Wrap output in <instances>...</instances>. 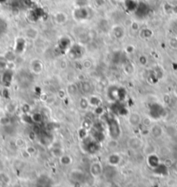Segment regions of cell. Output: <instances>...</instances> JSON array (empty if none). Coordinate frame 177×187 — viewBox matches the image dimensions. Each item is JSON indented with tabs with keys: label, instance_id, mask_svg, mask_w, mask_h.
<instances>
[{
	"label": "cell",
	"instance_id": "6da1fadb",
	"mask_svg": "<svg viewBox=\"0 0 177 187\" xmlns=\"http://www.w3.org/2000/svg\"><path fill=\"white\" fill-rule=\"evenodd\" d=\"M8 31V22L7 20L0 16V37H3Z\"/></svg>",
	"mask_w": 177,
	"mask_h": 187
},
{
	"label": "cell",
	"instance_id": "7a4b0ae2",
	"mask_svg": "<svg viewBox=\"0 0 177 187\" xmlns=\"http://www.w3.org/2000/svg\"><path fill=\"white\" fill-rule=\"evenodd\" d=\"M55 20L59 25L65 24L68 20V16L64 12H58L55 14Z\"/></svg>",
	"mask_w": 177,
	"mask_h": 187
},
{
	"label": "cell",
	"instance_id": "3957f363",
	"mask_svg": "<svg viewBox=\"0 0 177 187\" xmlns=\"http://www.w3.org/2000/svg\"><path fill=\"white\" fill-rule=\"evenodd\" d=\"M129 145L132 149H139L142 145V141L137 137H132L129 140Z\"/></svg>",
	"mask_w": 177,
	"mask_h": 187
},
{
	"label": "cell",
	"instance_id": "277c9868",
	"mask_svg": "<svg viewBox=\"0 0 177 187\" xmlns=\"http://www.w3.org/2000/svg\"><path fill=\"white\" fill-rule=\"evenodd\" d=\"M113 34L117 38H122V37H124V28H122L119 25H116L113 28Z\"/></svg>",
	"mask_w": 177,
	"mask_h": 187
},
{
	"label": "cell",
	"instance_id": "5b68a950",
	"mask_svg": "<svg viewBox=\"0 0 177 187\" xmlns=\"http://www.w3.org/2000/svg\"><path fill=\"white\" fill-rule=\"evenodd\" d=\"M26 37H29L30 39H35L38 36V31L36 28H28L25 31Z\"/></svg>",
	"mask_w": 177,
	"mask_h": 187
},
{
	"label": "cell",
	"instance_id": "8992f818",
	"mask_svg": "<svg viewBox=\"0 0 177 187\" xmlns=\"http://www.w3.org/2000/svg\"><path fill=\"white\" fill-rule=\"evenodd\" d=\"M141 122L140 115L137 113H132L130 117V123L132 125H138Z\"/></svg>",
	"mask_w": 177,
	"mask_h": 187
},
{
	"label": "cell",
	"instance_id": "52a82bcc",
	"mask_svg": "<svg viewBox=\"0 0 177 187\" xmlns=\"http://www.w3.org/2000/svg\"><path fill=\"white\" fill-rule=\"evenodd\" d=\"M151 133L154 137H158L162 134V128L159 125H154L151 128Z\"/></svg>",
	"mask_w": 177,
	"mask_h": 187
},
{
	"label": "cell",
	"instance_id": "ba28073f",
	"mask_svg": "<svg viewBox=\"0 0 177 187\" xmlns=\"http://www.w3.org/2000/svg\"><path fill=\"white\" fill-rule=\"evenodd\" d=\"M75 3L77 8H83L87 7V5L89 4V0H76Z\"/></svg>",
	"mask_w": 177,
	"mask_h": 187
},
{
	"label": "cell",
	"instance_id": "9c48e42d",
	"mask_svg": "<svg viewBox=\"0 0 177 187\" xmlns=\"http://www.w3.org/2000/svg\"><path fill=\"white\" fill-rule=\"evenodd\" d=\"M89 103L91 104V105H94V106H98L101 103V100L99 99L98 97H91L90 100H89Z\"/></svg>",
	"mask_w": 177,
	"mask_h": 187
},
{
	"label": "cell",
	"instance_id": "30bf717a",
	"mask_svg": "<svg viewBox=\"0 0 177 187\" xmlns=\"http://www.w3.org/2000/svg\"><path fill=\"white\" fill-rule=\"evenodd\" d=\"M90 103H89V100L85 99H82L80 100V106L83 110H85L87 109V107L89 106Z\"/></svg>",
	"mask_w": 177,
	"mask_h": 187
},
{
	"label": "cell",
	"instance_id": "8fae6325",
	"mask_svg": "<svg viewBox=\"0 0 177 187\" xmlns=\"http://www.w3.org/2000/svg\"><path fill=\"white\" fill-rule=\"evenodd\" d=\"M91 169H94L95 171H96V172H95V174H99V173H101V172H102L101 165H100V164H98V163L93 164V165H92V168H91Z\"/></svg>",
	"mask_w": 177,
	"mask_h": 187
},
{
	"label": "cell",
	"instance_id": "7c38bea8",
	"mask_svg": "<svg viewBox=\"0 0 177 187\" xmlns=\"http://www.w3.org/2000/svg\"><path fill=\"white\" fill-rule=\"evenodd\" d=\"M82 86H83V91L85 93H88L90 91V85L88 82H83L82 84Z\"/></svg>",
	"mask_w": 177,
	"mask_h": 187
},
{
	"label": "cell",
	"instance_id": "4fadbf2b",
	"mask_svg": "<svg viewBox=\"0 0 177 187\" xmlns=\"http://www.w3.org/2000/svg\"><path fill=\"white\" fill-rule=\"evenodd\" d=\"M142 124L145 125V126H149L151 125V120L149 118H145L142 121Z\"/></svg>",
	"mask_w": 177,
	"mask_h": 187
},
{
	"label": "cell",
	"instance_id": "5bb4252c",
	"mask_svg": "<svg viewBox=\"0 0 177 187\" xmlns=\"http://www.w3.org/2000/svg\"><path fill=\"white\" fill-rule=\"evenodd\" d=\"M140 63H141L142 64H145L147 63V58H146V57L142 56V57L140 58Z\"/></svg>",
	"mask_w": 177,
	"mask_h": 187
}]
</instances>
